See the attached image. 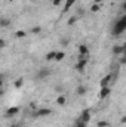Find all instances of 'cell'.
Segmentation results:
<instances>
[{
  "instance_id": "obj_2",
  "label": "cell",
  "mask_w": 126,
  "mask_h": 127,
  "mask_svg": "<svg viewBox=\"0 0 126 127\" xmlns=\"http://www.w3.org/2000/svg\"><path fill=\"white\" fill-rule=\"evenodd\" d=\"M88 61H89V56H79V59H77V64H76V69H77L79 72H82V71L86 68V65H88Z\"/></svg>"
},
{
  "instance_id": "obj_25",
  "label": "cell",
  "mask_w": 126,
  "mask_h": 127,
  "mask_svg": "<svg viewBox=\"0 0 126 127\" xmlns=\"http://www.w3.org/2000/svg\"><path fill=\"white\" fill-rule=\"evenodd\" d=\"M76 21H79V19H77V18H76V16H71V18H70V19H68V25H73V24H74V22H76Z\"/></svg>"
},
{
  "instance_id": "obj_20",
  "label": "cell",
  "mask_w": 126,
  "mask_h": 127,
  "mask_svg": "<svg viewBox=\"0 0 126 127\" xmlns=\"http://www.w3.org/2000/svg\"><path fill=\"white\" fill-rule=\"evenodd\" d=\"M31 32L33 34H40V32H42V28H40L39 25H36V27H33L31 28Z\"/></svg>"
},
{
  "instance_id": "obj_12",
  "label": "cell",
  "mask_w": 126,
  "mask_h": 127,
  "mask_svg": "<svg viewBox=\"0 0 126 127\" xmlns=\"http://www.w3.org/2000/svg\"><path fill=\"white\" fill-rule=\"evenodd\" d=\"M64 58H65V52H57V55H55V62H61Z\"/></svg>"
},
{
  "instance_id": "obj_19",
  "label": "cell",
  "mask_w": 126,
  "mask_h": 127,
  "mask_svg": "<svg viewBox=\"0 0 126 127\" xmlns=\"http://www.w3.org/2000/svg\"><path fill=\"white\" fill-rule=\"evenodd\" d=\"M119 65H125L126 64V53H123V55H120V59H119Z\"/></svg>"
},
{
  "instance_id": "obj_6",
  "label": "cell",
  "mask_w": 126,
  "mask_h": 127,
  "mask_svg": "<svg viewBox=\"0 0 126 127\" xmlns=\"http://www.w3.org/2000/svg\"><path fill=\"white\" fill-rule=\"evenodd\" d=\"M51 114H52L51 108H40L34 112V117H46V115H51Z\"/></svg>"
},
{
  "instance_id": "obj_26",
  "label": "cell",
  "mask_w": 126,
  "mask_h": 127,
  "mask_svg": "<svg viewBox=\"0 0 126 127\" xmlns=\"http://www.w3.org/2000/svg\"><path fill=\"white\" fill-rule=\"evenodd\" d=\"M4 46H6V41H4V40H3V38L0 37V49H3Z\"/></svg>"
},
{
  "instance_id": "obj_22",
  "label": "cell",
  "mask_w": 126,
  "mask_h": 127,
  "mask_svg": "<svg viewBox=\"0 0 126 127\" xmlns=\"http://www.w3.org/2000/svg\"><path fill=\"white\" fill-rule=\"evenodd\" d=\"M60 43H61V46H68V44H70V38H65V37H64V38H61Z\"/></svg>"
},
{
  "instance_id": "obj_14",
  "label": "cell",
  "mask_w": 126,
  "mask_h": 127,
  "mask_svg": "<svg viewBox=\"0 0 126 127\" xmlns=\"http://www.w3.org/2000/svg\"><path fill=\"white\" fill-rule=\"evenodd\" d=\"M76 93H77V95H79V96H83V95H85V93H86V87L80 84V86H79V87L76 89Z\"/></svg>"
},
{
  "instance_id": "obj_24",
  "label": "cell",
  "mask_w": 126,
  "mask_h": 127,
  "mask_svg": "<svg viewBox=\"0 0 126 127\" xmlns=\"http://www.w3.org/2000/svg\"><path fill=\"white\" fill-rule=\"evenodd\" d=\"M96 126H98V127H108V126H110V123H108V121H99Z\"/></svg>"
},
{
  "instance_id": "obj_13",
  "label": "cell",
  "mask_w": 126,
  "mask_h": 127,
  "mask_svg": "<svg viewBox=\"0 0 126 127\" xmlns=\"http://www.w3.org/2000/svg\"><path fill=\"white\" fill-rule=\"evenodd\" d=\"M55 55H57V50H51V52H48L46 53V61H54L55 59Z\"/></svg>"
},
{
  "instance_id": "obj_1",
  "label": "cell",
  "mask_w": 126,
  "mask_h": 127,
  "mask_svg": "<svg viewBox=\"0 0 126 127\" xmlns=\"http://www.w3.org/2000/svg\"><path fill=\"white\" fill-rule=\"evenodd\" d=\"M125 31H126V15H123V16H120V18L114 22L113 30H111V34H113L114 37H119V35H122Z\"/></svg>"
},
{
  "instance_id": "obj_15",
  "label": "cell",
  "mask_w": 126,
  "mask_h": 127,
  "mask_svg": "<svg viewBox=\"0 0 126 127\" xmlns=\"http://www.w3.org/2000/svg\"><path fill=\"white\" fill-rule=\"evenodd\" d=\"M83 15H85V9H83V7H80V9H77V10H76V15H74V16H76L77 19H80V18H83Z\"/></svg>"
},
{
  "instance_id": "obj_32",
  "label": "cell",
  "mask_w": 126,
  "mask_h": 127,
  "mask_svg": "<svg viewBox=\"0 0 126 127\" xmlns=\"http://www.w3.org/2000/svg\"><path fill=\"white\" fill-rule=\"evenodd\" d=\"M31 1H36V0H31Z\"/></svg>"
},
{
  "instance_id": "obj_10",
  "label": "cell",
  "mask_w": 126,
  "mask_h": 127,
  "mask_svg": "<svg viewBox=\"0 0 126 127\" xmlns=\"http://www.w3.org/2000/svg\"><path fill=\"white\" fill-rule=\"evenodd\" d=\"M12 24V21L9 19V18H6V16H1L0 18V27L1 28H6V27H9Z\"/></svg>"
},
{
  "instance_id": "obj_18",
  "label": "cell",
  "mask_w": 126,
  "mask_h": 127,
  "mask_svg": "<svg viewBox=\"0 0 126 127\" xmlns=\"http://www.w3.org/2000/svg\"><path fill=\"white\" fill-rule=\"evenodd\" d=\"M86 126H88V124H86V123H83L82 120H79V118L76 120V124H74V127H86Z\"/></svg>"
},
{
  "instance_id": "obj_7",
  "label": "cell",
  "mask_w": 126,
  "mask_h": 127,
  "mask_svg": "<svg viewBox=\"0 0 126 127\" xmlns=\"http://www.w3.org/2000/svg\"><path fill=\"white\" fill-rule=\"evenodd\" d=\"M19 112V108L18 106H10V108H7L6 109V112H4V117L6 118H12L13 115H16Z\"/></svg>"
},
{
  "instance_id": "obj_21",
  "label": "cell",
  "mask_w": 126,
  "mask_h": 127,
  "mask_svg": "<svg viewBox=\"0 0 126 127\" xmlns=\"http://www.w3.org/2000/svg\"><path fill=\"white\" fill-rule=\"evenodd\" d=\"M99 9H101V4H96V3H95L94 6L91 7V12H92V13H95V12H98Z\"/></svg>"
},
{
  "instance_id": "obj_30",
  "label": "cell",
  "mask_w": 126,
  "mask_h": 127,
  "mask_svg": "<svg viewBox=\"0 0 126 127\" xmlns=\"http://www.w3.org/2000/svg\"><path fill=\"white\" fill-rule=\"evenodd\" d=\"M3 95H4V90H3V89H0V97H1Z\"/></svg>"
},
{
  "instance_id": "obj_17",
  "label": "cell",
  "mask_w": 126,
  "mask_h": 127,
  "mask_svg": "<svg viewBox=\"0 0 126 127\" xmlns=\"http://www.w3.org/2000/svg\"><path fill=\"white\" fill-rule=\"evenodd\" d=\"M22 84H24V78H18V80L13 83V86H15L16 89H21V87H22Z\"/></svg>"
},
{
  "instance_id": "obj_5",
  "label": "cell",
  "mask_w": 126,
  "mask_h": 127,
  "mask_svg": "<svg viewBox=\"0 0 126 127\" xmlns=\"http://www.w3.org/2000/svg\"><path fill=\"white\" fill-rule=\"evenodd\" d=\"M111 50L114 55H123V53H126V44L125 43L123 44H114Z\"/></svg>"
},
{
  "instance_id": "obj_4",
  "label": "cell",
  "mask_w": 126,
  "mask_h": 127,
  "mask_svg": "<svg viewBox=\"0 0 126 127\" xmlns=\"http://www.w3.org/2000/svg\"><path fill=\"white\" fill-rule=\"evenodd\" d=\"M91 117H92L91 109H89V108H85V109L82 111V114L79 115V120H82L83 123H86V124H88V123L91 121Z\"/></svg>"
},
{
  "instance_id": "obj_11",
  "label": "cell",
  "mask_w": 126,
  "mask_h": 127,
  "mask_svg": "<svg viewBox=\"0 0 126 127\" xmlns=\"http://www.w3.org/2000/svg\"><path fill=\"white\" fill-rule=\"evenodd\" d=\"M76 1H77V0H65V4H64V7H63V13H65V12L73 6Z\"/></svg>"
},
{
  "instance_id": "obj_23",
  "label": "cell",
  "mask_w": 126,
  "mask_h": 127,
  "mask_svg": "<svg viewBox=\"0 0 126 127\" xmlns=\"http://www.w3.org/2000/svg\"><path fill=\"white\" fill-rule=\"evenodd\" d=\"M15 35H16V37H19V38H22V37H25V35H27V32H25V31H16V32H15Z\"/></svg>"
},
{
  "instance_id": "obj_28",
  "label": "cell",
  "mask_w": 126,
  "mask_h": 127,
  "mask_svg": "<svg viewBox=\"0 0 126 127\" xmlns=\"http://www.w3.org/2000/svg\"><path fill=\"white\" fill-rule=\"evenodd\" d=\"M1 86H3V74H0V89H1Z\"/></svg>"
},
{
  "instance_id": "obj_8",
  "label": "cell",
  "mask_w": 126,
  "mask_h": 127,
  "mask_svg": "<svg viewBox=\"0 0 126 127\" xmlns=\"http://www.w3.org/2000/svg\"><path fill=\"white\" fill-rule=\"evenodd\" d=\"M79 56H89V47L86 44L79 46Z\"/></svg>"
},
{
  "instance_id": "obj_9",
  "label": "cell",
  "mask_w": 126,
  "mask_h": 127,
  "mask_svg": "<svg viewBox=\"0 0 126 127\" xmlns=\"http://www.w3.org/2000/svg\"><path fill=\"white\" fill-rule=\"evenodd\" d=\"M110 93H111V89H110V87H101V90H99V97H101V99H105Z\"/></svg>"
},
{
  "instance_id": "obj_29",
  "label": "cell",
  "mask_w": 126,
  "mask_h": 127,
  "mask_svg": "<svg viewBox=\"0 0 126 127\" xmlns=\"http://www.w3.org/2000/svg\"><path fill=\"white\" fill-rule=\"evenodd\" d=\"M102 1H104V0H95V3H96V4H101Z\"/></svg>"
},
{
  "instance_id": "obj_27",
  "label": "cell",
  "mask_w": 126,
  "mask_h": 127,
  "mask_svg": "<svg viewBox=\"0 0 126 127\" xmlns=\"http://www.w3.org/2000/svg\"><path fill=\"white\" fill-rule=\"evenodd\" d=\"M52 3H54L55 6H58V4H61V3H63V0H52Z\"/></svg>"
},
{
  "instance_id": "obj_31",
  "label": "cell",
  "mask_w": 126,
  "mask_h": 127,
  "mask_svg": "<svg viewBox=\"0 0 126 127\" xmlns=\"http://www.w3.org/2000/svg\"><path fill=\"white\" fill-rule=\"evenodd\" d=\"M10 127H21V124H12Z\"/></svg>"
},
{
  "instance_id": "obj_16",
  "label": "cell",
  "mask_w": 126,
  "mask_h": 127,
  "mask_svg": "<svg viewBox=\"0 0 126 127\" xmlns=\"http://www.w3.org/2000/svg\"><path fill=\"white\" fill-rule=\"evenodd\" d=\"M57 103H58V105H61V106H63V105H65V103H67V99H65V96H58V99H57Z\"/></svg>"
},
{
  "instance_id": "obj_3",
  "label": "cell",
  "mask_w": 126,
  "mask_h": 127,
  "mask_svg": "<svg viewBox=\"0 0 126 127\" xmlns=\"http://www.w3.org/2000/svg\"><path fill=\"white\" fill-rule=\"evenodd\" d=\"M51 75V69L49 68H40L39 71H37V74H36V78L37 80H45V78H48Z\"/></svg>"
}]
</instances>
